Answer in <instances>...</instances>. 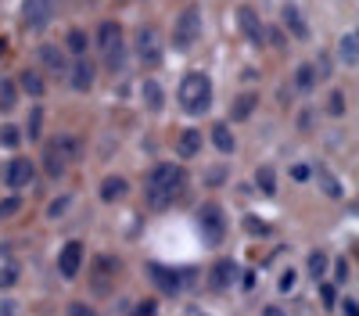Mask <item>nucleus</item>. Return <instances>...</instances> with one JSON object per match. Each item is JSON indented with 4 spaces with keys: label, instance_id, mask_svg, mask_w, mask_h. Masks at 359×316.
Returning a JSON list of instances; mask_svg holds the SVG:
<instances>
[{
    "label": "nucleus",
    "instance_id": "f257e3e1",
    "mask_svg": "<svg viewBox=\"0 0 359 316\" xmlns=\"http://www.w3.org/2000/svg\"><path fill=\"white\" fill-rule=\"evenodd\" d=\"M187 187V172L184 165H176V162H158L147 169V177H144V201L151 205L155 212L169 209L172 201L184 194Z\"/></svg>",
    "mask_w": 359,
    "mask_h": 316
},
{
    "label": "nucleus",
    "instance_id": "f03ea898",
    "mask_svg": "<svg viewBox=\"0 0 359 316\" xmlns=\"http://www.w3.org/2000/svg\"><path fill=\"white\" fill-rule=\"evenodd\" d=\"M212 97H216V90H212L208 72H201V69L184 72V79H180V86H176V101L187 115H205L208 108H212Z\"/></svg>",
    "mask_w": 359,
    "mask_h": 316
},
{
    "label": "nucleus",
    "instance_id": "7ed1b4c3",
    "mask_svg": "<svg viewBox=\"0 0 359 316\" xmlns=\"http://www.w3.org/2000/svg\"><path fill=\"white\" fill-rule=\"evenodd\" d=\"M194 226H198V234L208 248H219L223 238H226V212H223L219 201H201L194 209Z\"/></svg>",
    "mask_w": 359,
    "mask_h": 316
},
{
    "label": "nucleus",
    "instance_id": "20e7f679",
    "mask_svg": "<svg viewBox=\"0 0 359 316\" xmlns=\"http://www.w3.org/2000/svg\"><path fill=\"white\" fill-rule=\"evenodd\" d=\"M97 50H101L104 65H108L111 72L123 69V65H126V33H123V25L111 22V18H104V22L97 25Z\"/></svg>",
    "mask_w": 359,
    "mask_h": 316
},
{
    "label": "nucleus",
    "instance_id": "39448f33",
    "mask_svg": "<svg viewBox=\"0 0 359 316\" xmlns=\"http://www.w3.org/2000/svg\"><path fill=\"white\" fill-rule=\"evenodd\" d=\"M201 40V8H184L172 22V50H191Z\"/></svg>",
    "mask_w": 359,
    "mask_h": 316
},
{
    "label": "nucleus",
    "instance_id": "423d86ee",
    "mask_svg": "<svg viewBox=\"0 0 359 316\" xmlns=\"http://www.w3.org/2000/svg\"><path fill=\"white\" fill-rule=\"evenodd\" d=\"M118 270H123V263H118L115 255H108V252L94 255V263H90V277H86L90 280V291H94V295H111Z\"/></svg>",
    "mask_w": 359,
    "mask_h": 316
},
{
    "label": "nucleus",
    "instance_id": "0eeeda50",
    "mask_svg": "<svg viewBox=\"0 0 359 316\" xmlns=\"http://www.w3.org/2000/svg\"><path fill=\"white\" fill-rule=\"evenodd\" d=\"M137 62L144 69H158L162 65V57H165V47H162V33L155 25H140L137 29Z\"/></svg>",
    "mask_w": 359,
    "mask_h": 316
},
{
    "label": "nucleus",
    "instance_id": "6e6552de",
    "mask_svg": "<svg viewBox=\"0 0 359 316\" xmlns=\"http://www.w3.org/2000/svg\"><path fill=\"white\" fill-rule=\"evenodd\" d=\"M57 4L62 0H22V25L25 33H43V29L54 22Z\"/></svg>",
    "mask_w": 359,
    "mask_h": 316
},
{
    "label": "nucleus",
    "instance_id": "1a4fd4ad",
    "mask_svg": "<svg viewBox=\"0 0 359 316\" xmlns=\"http://www.w3.org/2000/svg\"><path fill=\"white\" fill-rule=\"evenodd\" d=\"M33 177H36V165L25 155H15L11 162H4V169H0V180H4L8 191H25L33 184Z\"/></svg>",
    "mask_w": 359,
    "mask_h": 316
},
{
    "label": "nucleus",
    "instance_id": "9d476101",
    "mask_svg": "<svg viewBox=\"0 0 359 316\" xmlns=\"http://www.w3.org/2000/svg\"><path fill=\"white\" fill-rule=\"evenodd\" d=\"M147 277H151V284L158 287L162 295H180L184 291V273L165 266V263H147Z\"/></svg>",
    "mask_w": 359,
    "mask_h": 316
},
{
    "label": "nucleus",
    "instance_id": "9b49d317",
    "mask_svg": "<svg viewBox=\"0 0 359 316\" xmlns=\"http://www.w3.org/2000/svg\"><path fill=\"white\" fill-rule=\"evenodd\" d=\"M237 29L245 33V40H248L252 47H262V43H266V25H262V18H259V11H255L252 4L237 8Z\"/></svg>",
    "mask_w": 359,
    "mask_h": 316
},
{
    "label": "nucleus",
    "instance_id": "f8f14e48",
    "mask_svg": "<svg viewBox=\"0 0 359 316\" xmlns=\"http://www.w3.org/2000/svg\"><path fill=\"white\" fill-rule=\"evenodd\" d=\"M79 270H83V241H65L57 252V273H62V280H76Z\"/></svg>",
    "mask_w": 359,
    "mask_h": 316
},
{
    "label": "nucleus",
    "instance_id": "ddd939ff",
    "mask_svg": "<svg viewBox=\"0 0 359 316\" xmlns=\"http://www.w3.org/2000/svg\"><path fill=\"white\" fill-rule=\"evenodd\" d=\"M237 273H241V266H237L233 259H216L212 270H208V287H212V291H226V287L237 284Z\"/></svg>",
    "mask_w": 359,
    "mask_h": 316
},
{
    "label": "nucleus",
    "instance_id": "4468645a",
    "mask_svg": "<svg viewBox=\"0 0 359 316\" xmlns=\"http://www.w3.org/2000/svg\"><path fill=\"white\" fill-rule=\"evenodd\" d=\"M94 79H97V65L90 62V57H76V62L69 65V83H72V90L86 94L90 86H94Z\"/></svg>",
    "mask_w": 359,
    "mask_h": 316
},
{
    "label": "nucleus",
    "instance_id": "2eb2a0df",
    "mask_svg": "<svg viewBox=\"0 0 359 316\" xmlns=\"http://www.w3.org/2000/svg\"><path fill=\"white\" fill-rule=\"evenodd\" d=\"M36 57H40V65L54 76H65L69 72V62H65V47H57V43H40L36 47Z\"/></svg>",
    "mask_w": 359,
    "mask_h": 316
},
{
    "label": "nucleus",
    "instance_id": "dca6fc26",
    "mask_svg": "<svg viewBox=\"0 0 359 316\" xmlns=\"http://www.w3.org/2000/svg\"><path fill=\"white\" fill-rule=\"evenodd\" d=\"M201 144H205L201 130H184V133L176 137V158H180V162L198 158V155H201Z\"/></svg>",
    "mask_w": 359,
    "mask_h": 316
},
{
    "label": "nucleus",
    "instance_id": "f3484780",
    "mask_svg": "<svg viewBox=\"0 0 359 316\" xmlns=\"http://www.w3.org/2000/svg\"><path fill=\"white\" fill-rule=\"evenodd\" d=\"M50 144H54V151L62 155V162H65V165H72V162H79V158H83V140H79L76 133H57Z\"/></svg>",
    "mask_w": 359,
    "mask_h": 316
},
{
    "label": "nucleus",
    "instance_id": "a211bd4d",
    "mask_svg": "<svg viewBox=\"0 0 359 316\" xmlns=\"http://www.w3.org/2000/svg\"><path fill=\"white\" fill-rule=\"evenodd\" d=\"M140 104H144L147 111H162V108H165V90H162L158 79H144V83H140Z\"/></svg>",
    "mask_w": 359,
    "mask_h": 316
},
{
    "label": "nucleus",
    "instance_id": "6ab92c4d",
    "mask_svg": "<svg viewBox=\"0 0 359 316\" xmlns=\"http://www.w3.org/2000/svg\"><path fill=\"white\" fill-rule=\"evenodd\" d=\"M259 108V94L255 90H245V94H237L233 104H230V123H245L252 119V111Z\"/></svg>",
    "mask_w": 359,
    "mask_h": 316
},
{
    "label": "nucleus",
    "instance_id": "aec40b11",
    "mask_svg": "<svg viewBox=\"0 0 359 316\" xmlns=\"http://www.w3.org/2000/svg\"><path fill=\"white\" fill-rule=\"evenodd\" d=\"M97 194H101L104 205H115V201H123L130 194V184H126V177H104Z\"/></svg>",
    "mask_w": 359,
    "mask_h": 316
},
{
    "label": "nucleus",
    "instance_id": "412c9836",
    "mask_svg": "<svg viewBox=\"0 0 359 316\" xmlns=\"http://www.w3.org/2000/svg\"><path fill=\"white\" fill-rule=\"evenodd\" d=\"M280 18H284V29L294 36V40H309V25H306V18H302V11H298L294 4H284V11H280Z\"/></svg>",
    "mask_w": 359,
    "mask_h": 316
},
{
    "label": "nucleus",
    "instance_id": "4be33fe9",
    "mask_svg": "<svg viewBox=\"0 0 359 316\" xmlns=\"http://www.w3.org/2000/svg\"><path fill=\"white\" fill-rule=\"evenodd\" d=\"M338 62H341L345 69H355V62H359V36L352 33V29L338 40Z\"/></svg>",
    "mask_w": 359,
    "mask_h": 316
},
{
    "label": "nucleus",
    "instance_id": "5701e85b",
    "mask_svg": "<svg viewBox=\"0 0 359 316\" xmlns=\"http://www.w3.org/2000/svg\"><path fill=\"white\" fill-rule=\"evenodd\" d=\"M15 86H18L22 94H29V97H43V90H47V83H43L40 72H33V69H22L18 79H15Z\"/></svg>",
    "mask_w": 359,
    "mask_h": 316
},
{
    "label": "nucleus",
    "instance_id": "b1692460",
    "mask_svg": "<svg viewBox=\"0 0 359 316\" xmlns=\"http://www.w3.org/2000/svg\"><path fill=\"white\" fill-rule=\"evenodd\" d=\"M65 169H69V165L62 162V155H57V151H54V144L47 140V144H43V172H47L50 180H62V177H65Z\"/></svg>",
    "mask_w": 359,
    "mask_h": 316
},
{
    "label": "nucleus",
    "instance_id": "393cba45",
    "mask_svg": "<svg viewBox=\"0 0 359 316\" xmlns=\"http://www.w3.org/2000/svg\"><path fill=\"white\" fill-rule=\"evenodd\" d=\"M212 144H216V151H223V155H233V148H237V140H233V133H230V126L226 123H216L212 130Z\"/></svg>",
    "mask_w": 359,
    "mask_h": 316
},
{
    "label": "nucleus",
    "instance_id": "a878e982",
    "mask_svg": "<svg viewBox=\"0 0 359 316\" xmlns=\"http://www.w3.org/2000/svg\"><path fill=\"white\" fill-rule=\"evenodd\" d=\"M255 187H259L266 198H273V194H277V169H273V165H259V169H255Z\"/></svg>",
    "mask_w": 359,
    "mask_h": 316
},
{
    "label": "nucleus",
    "instance_id": "bb28decb",
    "mask_svg": "<svg viewBox=\"0 0 359 316\" xmlns=\"http://www.w3.org/2000/svg\"><path fill=\"white\" fill-rule=\"evenodd\" d=\"M22 137H29V140H40V137H43V108H40V104L29 108V119H25Z\"/></svg>",
    "mask_w": 359,
    "mask_h": 316
},
{
    "label": "nucleus",
    "instance_id": "cd10ccee",
    "mask_svg": "<svg viewBox=\"0 0 359 316\" xmlns=\"http://www.w3.org/2000/svg\"><path fill=\"white\" fill-rule=\"evenodd\" d=\"M86 47H90V36L83 33V29H69V36H65V50L72 57H86Z\"/></svg>",
    "mask_w": 359,
    "mask_h": 316
},
{
    "label": "nucleus",
    "instance_id": "c85d7f7f",
    "mask_svg": "<svg viewBox=\"0 0 359 316\" xmlns=\"http://www.w3.org/2000/svg\"><path fill=\"white\" fill-rule=\"evenodd\" d=\"M313 86H316V72H313V65H309V62H306V65H298V69H294V90H298V94H309Z\"/></svg>",
    "mask_w": 359,
    "mask_h": 316
},
{
    "label": "nucleus",
    "instance_id": "c756f323",
    "mask_svg": "<svg viewBox=\"0 0 359 316\" xmlns=\"http://www.w3.org/2000/svg\"><path fill=\"white\" fill-rule=\"evenodd\" d=\"M306 266H309V277H313V280H323V277H327V266H331V259H327V252L316 248V252L309 255Z\"/></svg>",
    "mask_w": 359,
    "mask_h": 316
},
{
    "label": "nucleus",
    "instance_id": "7c9ffc66",
    "mask_svg": "<svg viewBox=\"0 0 359 316\" xmlns=\"http://www.w3.org/2000/svg\"><path fill=\"white\" fill-rule=\"evenodd\" d=\"M18 108V86L11 79L0 83V111H15Z\"/></svg>",
    "mask_w": 359,
    "mask_h": 316
},
{
    "label": "nucleus",
    "instance_id": "2f4dec72",
    "mask_svg": "<svg viewBox=\"0 0 359 316\" xmlns=\"http://www.w3.org/2000/svg\"><path fill=\"white\" fill-rule=\"evenodd\" d=\"M316 180H320V187H323V194H327V198H341V194H345V187H341V184H338L327 169H316Z\"/></svg>",
    "mask_w": 359,
    "mask_h": 316
},
{
    "label": "nucleus",
    "instance_id": "473e14b6",
    "mask_svg": "<svg viewBox=\"0 0 359 316\" xmlns=\"http://www.w3.org/2000/svg\"><path fill=\"white\" fill-rule=\"evenodd\" d=\"M18 144H22V130L18 126H11V123H4V126H0V148H18Z\"/></svg>",
    "mask_w": 359,
    "mask_h": 316
},
{
    "label": "nucleus",
    "instance_id": "72a5a7b5",
    "mask_svg": "<svg viewBox=\"0 0 359 316\" xmlns=\"http://www.w3.org/2000/svg\"><path fill=\"white\" fill-rule=\"evenodd\" d=\"M345 111H348V97L341 90H331V97H327V115L338 119V115H345Z\"/></svg>",
    "mask_w": 359,
    "mask_h": 316
},
{
    "label": "nucleus",
    "instance_id": "f704fd0d",
    "mask_svg": "<svg viewBox=\"0 0 359 316\" xmlns=\"http://www.w3.org/2000/svg\"><path fill=\"white\" fill-rule=\"evenodd\" d=\"M18 277H22V266L18 263H4V266H0V287H15Z\"/></svg>",
    "mask_w": 359,
    "mask_h": 316
},
{
    "label": "nucleus",
    "instance_id": "c9c22d12",
    "mask_svg": "<svg viewBox=\"0 0 359 316\" xmlns=\"http://www.w3.org/2000/svg\"><path fill=\"white\" fill-rule=\"evenodd\" d=\"M18 212H22V198H18V194H11V198L0 201V219H11V216H18Z\"/></svg>",
    "mask_w": 359,
    "mask_h": 316
},
{
    "label": "nucleus",
    "instance_id": "e433bc0d",
    "mask_svg": "<svg viewBox=\"0 0 359 316\" xmlns=\"http://www.w3.org/2000/svg\"><path fill=\"white\" fill-rule=\"evenodd\" d=\"M72 205V198L69 194H62V198H54L50 205H47V219H57V216H65V209Z\"/></svg>",
    "mask_w": 359,
    "mask_h": 316
},
{
    "label": "nucleus",
    "instance_id": "4c0bfd02",
    "mask_svg": "<svg viewBox=\"0 0 359 316\" xmlns=\"http://www.w3.org/2000/svg\"><path fill=\"white\" fill-rule=\"evenodd\" d=\"M130 316H158V302H155V298H144V302H133Z\"/></svg>",
    "mask_w": 359,
    "mask_h": 316
},
{
    "label": "nucleus",
    "instance_id": "58836bf2",
    "mask_svg": "<svg viewBox=\"0 0 359 316\" xmlns=\"http://www.w3.org/2000/svg\"><path fill=\"white\" fill-rule=\"evenodd\" d=\"M65 316H97V309L86 305V302H69V312Z\"/></svg>",
    "mask_w": 359,
    "mask_h": 316
},
{
    "label": "nucleus",
    "instance_id": "ea45409f",
    "mask_svg": "<svg viewBox=\"0 0 359 316\" xmlns=\"http://www.w3.org/2000/svg\"><path fill=\"white\" fill-rule=\"evenodd\" d=\"M352 277V266L345 263V259H338V263H334V284H345Z\"/></svg>",
    "mask_w": 359,
    "mask_h": 316
},
{
    "label": "nucleus",
    "instance_id": "a19ab883",
    "mask_svg": "<svg viewBox=\"0 0 359 316\" xmlns=\"http://www.w3.org/2000/svg\"><path fill=\"white\" fill-rule=\"evenodd\" d=\"M294 280H298V273L294 270H284L280 280H277V287H280V291H294Z\"/></svg>",
    "mask_w": 359,
    "mask_h": 316
},
{
    "label": "nucleus",
    "instance_id": "79ce46f5",
    "mask_svg": "<svg viewBox=\"0 0 359 316\" xmlns=\"http://www.w3.org/2000/svg\"><path fill=\"white\" fill-rule=\"evenodd\" d=\"M245 230H248V234H269V226L259 223V216H248V219H245Z\"/></svg>",
    "mask_w": 359,
    "mask_h": 316
},
{
    "label": "nucleus",
    "instance_id": "37998d69",
    "mask_svg": "<svg viewBox=\"0 0 359 316\" xmlns=\"http://www.w3.org/2000/svg\"><path fill=\"white\" fill-rule=\"evenodd\" d=\"M291 177H294V180H309V177H313V165H302V162L291 165Z\"/></svg>",
    "mask_w": 359,
    "mask_h": 316
},
{
    "label": "nucleus",
    "instance_id": "c03bdc74",
    "mask_svg": "<svg viewBox=\"0 0 359 316\" xmlns=\"http://www.w3.org/2000/svg\"><path fill=\"white\" fill-rule=\"evenodd\" d=\"M0 316H18V302H0Z\"/></svg>",
    "mask_w": 359,
    "mask_h": 316
},
{
    "label": "nucleus",
    "instance_id": "a18cd8bd",
    "mask_svg": "<svg viewBox=\"0 0 359 316\" xmlns=\"http://www.w3.org/2000/svg\"><path fill=\"white\" fill-rule=\"evenodd\" d=\"M266 40L273 43V47H284V36L277 33V29H266Z\"/></svg>",
    "mask_w": 359,
    "mask_h": 316
},
{
    "label": "nucleus",
    "instance_id": "49530a36",
    "mask_svg": "<svg viewBox=\"0 0 359 316\" xmlns=\"http://www.w3.org/2000/svg\"><path fill=\"white\" fill-rule=\"evenodd\" d=\"M320 295H323L327 305H334V287H331V284H323V287H320Z\"/></svg>",
    "mask_w": 359,
    "mask_h": 316
},
{
    "label": "nucleus",
    "instance_id": "de8ad7c7",
    "mask_svg": "<svg viewBox=\"0 0 359 316\" xmlns=\"http://www.w3.org/2000/svg\"><path fill=\"white\" fill-rule=\"evenodd\" d=\"M341 309H345V316H359V309H355V298H345V302H341Z\"/></svg>",
    "mask_w": 359,
    "mask_h": 316
},
{
    "label": "nucleus",
    "instance_id": "09e8293b",
    "mask_svg": "<svg viewBox=\"0 0 359 316\" xmlns=\"http://www.w3.org/2000/svg\"><path fill=\"white\" fill-rule=\"evenodd\" d=\"M262 316H287V312H284L280 305H266V309H262Z\"/></svg>",
    "mask_w": 359,
    "mask_h": 316
},
{
    "label": "nucleus",
    "instance_id": "8fccbe9b",
    "mask_svg": "<svg viewBox=\"0 0 359 316\" xmlns=\"http://www.w3.org/2000/svg\"><path fill=\"white\" fill-rule=\"evenodd\" d=\"M4 50H8V40H4V36H0V57H4Z\"/></svg>",
    "mask_w": 359,
    "mask_h": 316
}]
</instances>
